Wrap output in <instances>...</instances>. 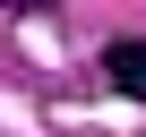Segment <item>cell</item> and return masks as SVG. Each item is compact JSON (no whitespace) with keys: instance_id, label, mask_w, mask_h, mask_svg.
I'll return each mask as SVG.
<instances>
[{"instance_id":"6da1fadb","label":"cell","mask_w":146,"mask_h":137,"mask_svg":"<svg viewBox=\"0 0 146 137\" xmlns=\"http://www.w3.org/2000/svg\"><path fill=\"white\" fill-rule=\"evenodd\" d=\"M103 77H112V94L146 103V34H120V43H103Z\"/></svg>"}]
</instances>
